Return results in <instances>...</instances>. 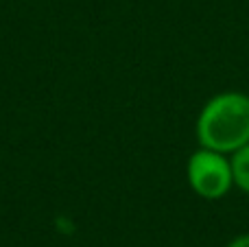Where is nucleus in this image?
<instances>
[{"instance_id": "nucleus-1", "label": "nucleus", "mask_w": 249, "mask_h": 247, "mask_svg": "<svg viewBox=\"0 0 249 247\" xmlns=\"http://www.w3.org/2000/svg\"><path fill=\"white\" fill-rule=\"evenodd\" d=\"M199 147L232 156L249 142V94L225 90L203 103L195 125Z\"/></svg>"}, {"instance_id": "nucleus-2", "label": "nucleus", "mask_w": 249, "mask_h": 247, "mask_svg": "<svg viewBox=\"0 0 249 247\" xmlns=\"http://www.w3.org/2000/svg\"><path fill=\"white\" fill-rule=\"evenodd\" d=\"M186 179L197 197L219 201L234 188V173L230 156L199 147L186 162Z\"/></svg>"}, {"instance_id": "nucleus-3", "label": "nucleus", "mask_w": 249, "mask_h": 247, "mask_svg": "<svg viewBox=\"0 0 249 247\" xmlns=\"http://www.w3.org/2000/svg\"><path fill=\"white\" fill-rule=\"evenodd\" d=\"M232 160V173H234V186L249 195V142L241 147L236 153L230 156Z\"/></svg>"}, {"instance_id": "nucleus-4", "label": "nucleus", "mask_w": 249, "mask_h": 247, "mask_svg": "<svg viewBox=\"0 0 249 247\" xmlns=\"http://www.w3.org/2000/svg\"><path fill=\"white\" fill-rule=\"evenodd\" d=\"M228 247H249V232L234 236V239L228 243Z\"/></svg>"}]
</instances>
